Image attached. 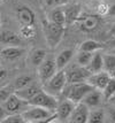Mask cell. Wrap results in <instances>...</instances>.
<instances>
[{"instance_id": "obj_1", "label": "cell", "mask_w": 115, "mask_h": 123, "mask_svg": "<svg viewBox=\"0 0 115 123\" xmlns=\"http://www.w3.org/2000/svg\"><path fill=\"white\" fill-rule=\"evenodd\" d=\"M66 89V87H65ZM93 90V86L85 82H76V83H69V86L66 89V97L68 100L73 101L74 104L82 101L86 93Z\"/></svg>"}, {"instance_id": "obj_2", "label": "cell", "mask_w": 115, "mask_h": 123, "mask_svg": "<svg viewBox=\"0 0 115 123\" xmlns=\"http://www.w3.org/2000/svg\"><path fill=\"white\" fill-rule=\"evenodd\" d=\"M24 122H48L51 118L56 117V114H52L51 111L46 108L33 106L32 108L24 111L22 113Z\"/></svg>"}, {"instance_id": "obj_3", "label": "cell", "mask_w": 115, "mask_h": 123, "mask_svg": "<svg viewBox=\"0 0 115 123\" xmlns=\"http://www.w3.org/2000/svg\"><path fill=\"white\" fill-rule=\"evenodd\" d=\"M65 32V25H60L53 23L51 21H47L44 24V33L46 42L52 48H54L58 44L60 43L61 38Z\"/></svg>"}, {"instance_id": "obj_4", "label": "cell", "mask_w": 115, "mask_h": 123, "mask_svg": "<svg viewBox=\"0 0 115 123\" xmlns=\"http://www.w3.org/2000/svg\"><path fill=\"white\" fill-rule=\"evenodd\" d=\"M25 102H28V105H31V106H39V107L46 108L51 112H54L58 107V101L55 97L53 94H49L48 92H44L42 90Z\"/></svg>"}, {"instance_id": "obj_5", "label": "cell", "mask_w": 115, "mask_h": 123, "mask_svg": "<svg viewBox=\"0 0 115 123\" xmlns=\"http://www.w3.org/2000/svg\"><path fill=\"white\" fill-rule=\"evenodd\" d=\"M46 83H47V92L49 94H59L67 85L66 71L59 69V71H55V74Z\"/></svg>"}, {"instance_id": "obj_6", "label": "cell", "mask_w": 115, "mask_h": 123, "mask_svg": "<svg viewBox=\"0 0 115 123\" xmlns=\"http://www.w3.org/2000/svg\"><path fill=\"white\" fill-rule=\"evenodd\" d=\"M78 29L84 32H91L96 30L97 27L100 23V17L99 15H83L82 17L78 16L76 20Z\"/></svg>"}, {"instance_id": "obj_7", "label": "cell", "mask_w": 115, "mask_h": 123, "mask_svg": "<svg viewBox=\"0 0 115 123\" xmlns=\"http://www.w3.org/2000/svg\"><path fill=\"white\" fill-rule=\"evenodd\" d=\"M89 117V107L83 102H77L76 106H74V109L71 112L70 122L74 123H86Z\"/></svg>"}, {"instance_id": "obj_8", "label": "cell", "mask_w": 115, "mask_h": 123, "mask_svg": "<svg viewBox=\"0 0 115 123\" xmlns=\"http://www.w3.org/2000/svg\"><path fill=\"white\" fill-rule=\"evenodd\" d=\"M56 64L53 59H46L39 64V76L43 83H46L47 80L55 74L56 71Z\"/></svg>"}, {"instance_id": "obj_9", "label": "cell", "mask_w": 115, "mask_h": 123, "mask_svg": "<svg viewBox=\"0 0 115 123\" xmlns=\"http://www.w3.org/2000/svg\"><path fill=\"white\" fill-rule=\"evenodd\" d=\"M91 75L90 70L86 67H79V68H74L66 73V80L67 83H76V82H82L89 78Z\"/></svg>"}, {"instance_id": "obj_10", "label": "cell", "mask_w": 115, "mask_h": 123, "mask_svg": "<svg viewBox=\"0 0 115 123\" xmlns=\"http://www.w3.org/2000/svg\"><path fill=\"white\" fill-rule=\"evenodd\" d=\"M16 15H17V18L20 20V22L22 24H25V25H33L35 24V21H36L35 13L28 6H20V7H17Z\"/></svg>"}, {"instance_id": "obj_11", "label": "cell", "mask_w": 115, "mask_h": 123, "mask_svg": "<svg viewBox=\"0 0 115 123\" xmlns=\"http://www.w3.org/2000/svg\"><path fill=\"white\" fill-rule=\"evenodd\" d=\"M22 107H23V100L20 99L14 92L4 102V108H5V111L7 112V114L18 113V111L22 109Z\"/></svg>"}, {"instance_id": "obj_12", "label": "cell", "mask_w": 115, "mask_h": 123, "mask_svg": "<svg viewBox=\"0 0 115 123\" xmlns=\"http://www.w3.org/2000/svg\"><path fill=\"white\" fill-rule=\"evenodd\" d=\"M109 78L110 77L107 73H100V71H98V73H93V74H91V75L89 76L88 83L91 84L93 87H97L99 90H103L105 87V85L107 84V82H108Z\"/></svg>"}, {"instance_id": "obj_13", "label": "cell", "mask_w": 115, "mask_h": 123, "mask_svg": "<svg viewBox=\"0 0 115 123\" xmlns=\"http://www.w3.org/2000/svg\"><path fill=\"white\" fill-rule=\"evenodd\" d=\"M25 53V49L20 46H8L1 49V56L7 61H13V60H16L18 58H21L23 54Z\"/></svg>"}, {"instance_id": "obj_14", "label": "cell", "mask_w": 115, "mask_h": 123, "mask_svg": "<svg viewBox=\"0 0 115 123\" xmlns=\"http://www.w3.org/2000/svg\"><path fill=\"white\" fill-rule=\"evenodd\" d=\"M40 91V87L38 85H31L29 84L28 86L23 87V89H20V90H16L14 91V93L16 94L20 99H22L23 101H28L29 99H31L35 94H37L38 92Z\"/></svg>"}, {"instance_id": "obj_15", "label": "cell", "mask_w": 115, "mask_h": 123, "mask_svg": "<svg viewBox=\"0 0 115 123\" xmlns=\"http://www.w3.org/2000/svg\"><path fill=\"white\" fill-rule=\"evenodd\" d=\"M73 109H74V102L70 101V100H65V101H62L61 104L58 105V107H56V116L60 120L65 121L67 118H69Z\"/></svg>"}, {"instance_id": "obj_16", "label": "cell", "mask_w": 115, "mask_h": 123, "mask_svg": "<svg viewBox=\"0 0 115 123\" xmlns=\"http://www.w3.org/2000/svg\"><path fill=\"white\" fill-rule=\"evenodd\" d=\"M0 43L6 44V45H14L17 46L22 43L21 38L18 35H16L15 32L11 31V30H4L0 32Z\"/></svg>"}, {"instance_id": "obj_17", "label": "cell", "mask_w": 115, "mask_h": 123, "mask_svg": "<svg viewBox=\"0 0 115 123\" xmlns=\"http://www.w3.org/2000/svg\"><path fill=\"white\" fill-rule=\"evenodd\" d=\"M63 14H65V24H73L74 22H76V20L79 16V7L77 5L69 6L63 9Z\"/></svg>"}, {"instance_id": "obj_18", "label": "cell", "mask_w": 115, "mask_h": 123, "mask_svg": "<svg viewBox=\"0 0 115 123\" xmlns=\"http://www.w3.org/2000/svg\"><path fill=\"white\" fill-rule=\"evenodd\" d=\"M82 102L85 104L88 107H96L101 102V93L99 91H90L85 94V97L82 99Z\"/></svg>"}, {"instance_id": "obj_19", "label": "cell", "mask_w": 115, "mask_h": 123, "mask_svg": "<svg viewBox=\"0 0 115 123\" xmlns=\"http://www.w3.org/2000/svg\"><path fill=\"white\" fill-rule=\"evenodd\" d=\"M86 68L90 70V73H98L103 69V55L100 53H96L92 55V58L90 60L89 64L86 66Z\"/></svg>"}, {"instance_id": "obj_20", "label": "cell", "mask_w": 115, "mask_h": 123, "mask_svg": "<svg viewBox=\"0 0 115 123\" xmlns=\"http://www.w3.org/2000/svg\"><path fill=\"white\" fill-rule=\"evenodd\" d=\"M74 55V52L71 49H65L62 51L58 56H56V60H55V64H56V69H63L65 66H66L70 59Z\"/></svg>"}, {"instance_id": "obj_21", "label": "cell", "mask_w": 115, "mask_h": 123, "mask_svg": "<svg viewBox=\"0 0 115 123\" xmlns=\"http://www.w3.org/2000/svg\"><path fill=\"white\" fill-rule=\"evenodd\" d=\"M48 21L60 24V25H65V14H63V9L61 8H54L49 12L48 14Z\"/></svg>"}, {"instance_id": "obj_22", "label": "cell", "mask_w": 115, "mask_h": 123, "mask_svg": "<svg viewBox=\"0 0 115 123\" xmlns=\"http://www.w3.org/2000/svg\"><path fill=\"white\" fill-rule=\"evenodd\" d=\"M103 47V44L98 43L96 40H85L81 44L79 51H86V52H96Z\"/></svg>"}, {"instance_id": "obj_23", "label": "cell", "mask_w": 115, "mask_h": 123, "mask_svg": "<svg viewBox=\"0 0 115 123\" xmlns=\"http://www.w3.org/2000/svg\"><path fill=\"white\" fill-rule=\"evenodd\" d=\"M103 68L107 73H113L115 69V54H107L103 56Z\"/></svg>"}, {"instance_id": "obj_24", "label": "cell", "mask_w": 115, "mask_h": 123, "mask_svg": "<svg viewBox=\"0 0 115 123\" xmlns=\"http://www.w3.org/2000/svg\"><path fill=\"white\" fill-rule=\"evenodd\" d=\"M31 83H32V77L31 76L22 75L15 80L13 87H14V90H20V89H23V87L28 86L29 84H31Z\"/></svg>"}, {"instance_id": "obj_25", "label": "cell", "mask_w": 115, "mask_h": 123, "mask_svg": "<svg viewBox=\"0 0 115 123\" xmlns=\"http://www.w3.org/2000/svg\"><path fill=\"white\" fill-rule=\"evenodd\" d=\"M20 35L24 39H33L36 37V29L33 25H25L23 24V27L20 29Z\"/></svg>"}, {"instance_id": "obj_26", "label": "cell", "mask_w": 115, "mask_h": 123, "mask_svg": "<svg viewBox=\"0 0 115 123\" xmlns=\"http://www.w3.org/2000/svg\"><path fill=\"white\" fill-rule=\"evenodd\" d=\"M46 51L45 49H36L31 54V63L33 66H39L45 60Z\"/></svg>"}, {"instance_id": "obj_27", "label": "cell", "mask_w": 115, "mask_h": 123, "mask_svg": "<svg viewBox=\"0 0 115 123\" xmlns=\"http://www.w3.org/2000/svg\"><path fill=\"white\" fill-rule=\"evenodd\" d=\"M114 93H115V78H109L108 82H107V84L103 89V94H104L105 99L108 100L109 97L113 96Z\"/></svg>"}, {"instance_id": "obj_28", "label": "cell", "mask_w": 115, "mask_h": 123, "mask_svg": "<svg viewBox=\"0 0 115 123\" xmlns=\"http://www.w3.org/2000/svg\"><path fill=\"white\" fill-rule=\"evenodd\" d=\"M92 52H86V51H79V54L77 55V62L83 66V67H86L90 62V60L92 58Z\"/></svg>"}, {"instance_id": "obj_29", "label": "cell", "mask_w": 115, "mask_h": 123, "mask_svg": "<svg viewBox=\"0 0 115 123\" xmlns=\"http://www.w3.org/2000/svg\"><path fill=\"white\" fill-rule=\"evenodd\" d=\"M105 114L103 111H94L92 113H89L88 122L90 123H101L104 122Z\"/></svg>"}, {"instance_id": "obj_30", "label": "cell", "mask_w": 115, "mask_h": 123, "mask_svg": "<svg viewBox=\"0 0 115 123\" xmlns=\"http://www.w3.org/2000/svg\"><path fill=\"white\" fill-rule=\"evenodd\" d=\"M1 122L2 123H23L24 122V118H23L22 114L15 113V114H8V115H6V117Z\"/></svg>"}, {"instance_id": "obj_31", "label": "cell", "mask_w": 115, "mask_h": 123, "mask_svg": "<svg viewBox=\"0 0 115 123\" xmlns=\"http://www.w3.org/2000/svg\"><path fill=\"white\" fill-rule=\"evenodd\" d=\"M13 92H14V87L11 85L6 86V87H1L0 89V104H4Z\"/></svg>"}, {"instance_id": "obj_32", "label": "cell", "mask_w": 115, "mask_h": 123, "mask_svg": "<svg viewBox=\"0 0 115 123\" xmlns=\"http://www.w3.org/2000/svg\"><path fill=\"white\" fill-rule=\"evenodd\" d=\"M108 7L106 4H99L98 7H97V13H98L99 16H105L108 14Z\"/></svg>"}, {"instance_id": "obj_33", "label": "cell", "mask_w": 115, "mask_h": 123, "mask_svg": "<svg viewBox=\"0 0 115 123\" xmlns=\"http://www.w3.org/2000/svg\"><path fill=\"white\" fill-rule=\"evenodd\" d=\"M56 4H59V0H45V5L48 6V7L55 6Z\"/></svg>"}, {"instance_id": "obj_34", "label": "cell", "mask_w": 115, "mask_h": 123, "mask_svg": "<svg viewBox=\"0 0 115 123\" xmlns=\"http://www.w3.org/2000/svg\"><path fill=\"white\" fill-rule=\"evenodd\" d=\"M6 115H7V112L5 111V108H2L0 106V122L6 117Z\"/></svg>"}, {"instance_id": "obj_35", "label": "cell", "mask_w": 115, "mask_h": 123, "mask_svg": "<svg viewBox=\"0 0 115 123\" xmlns=\"http://www.w3.org/2000/svg\"><path fill=\"white\" fill-rule=\"evenodd\" d=\"M6 77H7V71L5 69H0V82H2Z\"/></svg>"}, {"instance_id": "obj_36", "label": "cell", "mask_w": 115, "mask_h": 123, "mask_svg": "<svg viewBox=\"0 0 115 123\" xmlns=\"http://www.w3.org/2000/svg\"><path fill=\"white\" fill-rule=\"evenodd\" d=\"M108 14L109 15H115V4L108 7Z\"/></svg>"}, {"instance_id": "obj_37", "label": "cell", "mask_w": 115, "mask_h": 123, "mask_svg": "<svg viewBox=\"0 0 115 123\" xmlns=\"http://www.w3.org/2000/svg\"><path fill=\"white\" fill-rule=\"evenodd\" d=\"M109 117H110V121L115 123V111H110L109 112Z\"/></svg>"}, {"instance_id": "obj_38", "label": "cell", "mask_w": 115, "mask_h": 123, "mask_svg": "<svg viewBox=\"0 0 115 123\" xmlns=\"http://www.w3.org/2000/svg\"><path fill=\"white\" fill-rule=\"evenodd\" d=\"M108 101L112 102V104H115V93L113 94V96L109 97V99H108Z\"/></svg>"}, {"instance_id": "obj_39", "label": "cell", "mask_w": 115, "mask_h": 123, "mask_svg": "<svg viewBox=\"0 0 115 123\" xmlns=\"http://www.w3.org/2000/svg\"><path fill=\"white\" fill-rule=\"evenodd\" d=\"M110 35L115 38V24H114V27L112 28V30H110Z\"/></svg>"}, {"instance_id": "obj_40", "label": "cell", "mask_w": 115, "mask_h": 123, "mask_svg": "<svg viewBox=\"0 0 115 123\" xmlns=\"http://www.w3.org/2000/svg\"><path fill=\"white\" fill-rule=\"evenodd\" d=\"M69 0H59V4H67Z\"/></svg>"}, {"instance_id": "obj_41", "label": "cell", "mask_w": 115, "mask_h": 123, "mask_svg": "<svg viewBox=\"0 0 115 123\" xmlns=\"http://www.w3.org/2000/svg\"><path fill=\"white\" fill-rule=\"evenodd\" d=\"M110 52H112V54H115V47L112 48V49H110Z\"/></svg>"}, {"instance_id": "obj_42", "label": "cell", "mask_w": 115, "mask_h": 123, "mask_svg": "<svg viewBox=\"0 0 115 123\" xmlns=\"http://www.w3.org/2000/svg\"><path fill=\"white\" fill-rule=\"evenodd\" d=\"M0 24H1V16H0Z\"/></svg>"}, {"instance_id": "obj_43", "label": "cell", "mask_w": 115, "mask_h": 123, "mask_svg": "<svg viewBox=\"0 0 115 123\" xmlns=\"http://www.w3.org/2000/svg\"><path fill=\"white\" fill-rule=\"evenodd\" d=\"M113 73H114V76H115V69H114V71H113Z\"/></svg>"}, {"instance_id": "obj_44", "label": "cell", "mask_w": 115, "mask_h": 123, "mask_svg": "<svg viewBox=\"0 0 115 123\" xmlns=\"http://www.w3.org/2000/svg\"><path fill=\"white\" fill-rule=\"evenodd\" d=\"M0 6H1V2H0Z\"/></svg>"}]
</instances>
